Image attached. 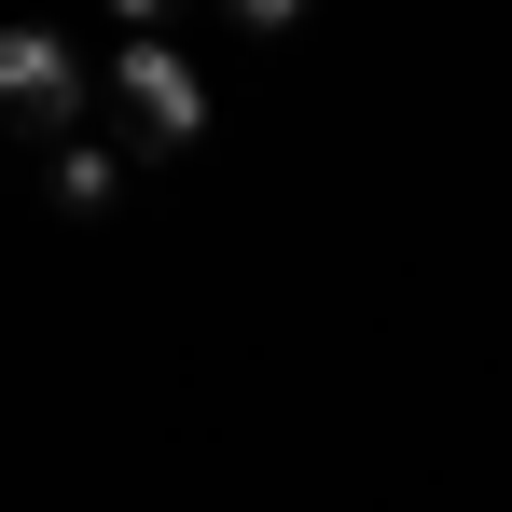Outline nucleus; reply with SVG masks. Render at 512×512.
I'll return each mask as SVG.
<instances>
[{
	"label": "nucleus",
	"mask_w": 512,
	"mask_h": 512,
	"mask_svg": "<svg viewBox=\"0 0 512 512\" xmlns=\"http://www.w3.org/2000/svg\"><path fill=\"white\" fill-rule=\"evenodd\" d=\"M111 97H125V125H139L153 153H180V139L208 125V84L180 70V42H153V28H125V56H111Z\"/></svg>",
	"instance_id": "1"
},
{
	"label": "nucleus",
	"mask_w": 512,
	"mask_h": 512,
	"mask_svg": "<svg viewBox=\"0 0 512 512\" xmlns=\"http://www.w3.org/2000/svg\"><path fill=\"white\" fill-rule=\"evenodd\" d=\"M0 111H14L28 139H70L84 70H70V42H56V28H0Z\"/></svg>",
	"instance_id": "2"
},
{
	"label": "nucleus",
	"mask_w": 512,
	"mask_h": 512,
	"mask_svg": "<svg viewBox=\"0 0 512 512\" xmlns=\"http://www.w3.org/2000/svg\"><path fill=\"white\" fill-rule=\"evenodd\" d=\"M56 194H70V208H111V153H97V139H84V153H56Z\"/></svg>",
	"instance_id": "3"
}]
</instances>
